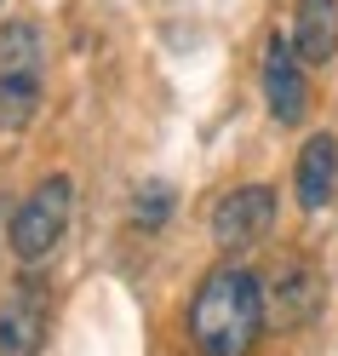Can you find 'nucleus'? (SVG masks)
Returning a JSON list of instances; mask_svg holds the SVG:
<instances>
[{
  "instance_id": "obj_1",
  "label": "nucleus",
  "mask_w": 338,
  "mask_h": 356,
  "mask_svg": "<svg viewBox=\"0 0 338 356\" xmlns=\"http://www.w3.org/2000/svg\"><path fill=\"white\" fill-rule=\"evenodd\" d=\"M269 310H264V282L253 264H218L189 299V339L201 356H253L264 339Z\"/></svg>"
},
{
  "instance_id": "obj_2",
  "label": "nucleus",
  "mask_w": 338,
  "mask_h": 356,
  "mask_svg": "<svg viewBox=\"0 0 338 356\" xmlns=\"http://www.w3.org/2000/svg\"><path fill=\"white\" fill-rule=\"evenodd\" d=\"M69 213H75V184H69L63 172L40 178L24 202H17L12 225H6V248H12V259H17V264L52 259L58 241H63V230H69Z\"/></svg>"
},
{
  "instance_id": "obj_3",
  "label": "nucleus",
  "mask_w": 338,
  "mask_h": 356,
  "mask_svg": "<svg viewBox=\"0 0 338 356\" xmlns=\"http://www.w3.org/2000/svg\"><path fill=\"white\" fill-rule=\"evenodd\" d=\"M40 109V24L17 17L0 29V132L29 127Z\"/></svg>"
},
{
  "instance_id": "obj_4",
  "label": "nucleus",
  "mask_w": 338,
  "mask_h": 356,
  "mask_svg": "<svg viewBox=\"0 0 338 356\" xmlns=\"http://www.w3.org/2000/svg\"><path fill=\"white\" fill-rule=\"evenodd\" d=\"M276 230V190L269 184H235L212 207V241L223 253H246Z\"/></svg>"
},
{
  "instance_id": "obj_5",
  "label": "nucleus",
  "mask_w": 338,
  "mask_h": 356,
  "mask_svg": "<svg viewBox=\"0 0 338 356\" xmlns=\"http://www.w3.org/2000/svg\"><path fill=\"white\" fill-rule=\"evenodd\" d=\"M310 63L298 58V47H292L287 35H269L264 40V104L269 115H276L281 127H298L310 115Z\"/></svg>"
},
{
  "instance_id": "obj_6",
  "label": "nucleus",
  "mask_w": 338,
  "mask_h": 356,
  "mask_svg": "<svg viewBox=\"0 0 338 356\" xmlns=\"http://www.w3.org/2000/svg\"><path fill=\"white\" fill-rule=\"evenodd\" d=\"M321 299H327V287H321V270H315L310 259H287L276 282L264 287V310H269V327H310L315 316H321Z\"/></svg>"
},
{
  "instance_id": "obj_7",
  "label": "nucleus",
  "mask_w": 338,
  "mask_h": 356,
  "mask_svg": "<svg viewBox=\"0 0 338 356\" xmlns=\"http://www.w3.org/2000/svg\"><path fill=\"white\" fill-rule=\"evenodd\" d=\"M292 190H298L304 213H321L338 195V138L332 132H310L298 149V167H292Z\"/></svg>"
},
{
  "instance_id": "obj_8",
  "label": "nucleus",
  "mask_w": 338,
  "mask_h": 356,
  "mask_svg": "<svg viewBox=\"0 0 338 356\" xmlns=\"http://www.w3.org/2000/svg\"><path fill=\"white\" fill-rule=\"evenodd\" d=\"M40 345H47V299L24 282L0 305V356H40Z\"/></svg>"
},
{
  "instance_id": "obj_9",
  "label": "nucleus",
  "mask_w": 338,
  "mask_h": 356,
  "mask_svg": "<svg viewBox=\"0 0 338 356\" xmlns=\"http://www.w3.org/2000/svg\"><path fill=\"white\" fill-rule=\"evenodd\" d=\"M292 47H298L304 63H332L338 58V0H298Z\"/></svg>"
},
{
  "instance_id": "obj_10",
  "label": "nucleus",
  "mask_w": 338,
  "mask_h": 356,
  "mask_svg": "<svg viewBox=\"0 0 338 356\" xmlns=\"http://www.w3.org/2000/svg\"><path fill=\"white\" fill-rule=\"evenodd\" d=\"M167 218H172V184H161V178L138 184V195H132V225L138 230H161Z\"/></svg>"
}]
</instances>
